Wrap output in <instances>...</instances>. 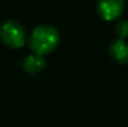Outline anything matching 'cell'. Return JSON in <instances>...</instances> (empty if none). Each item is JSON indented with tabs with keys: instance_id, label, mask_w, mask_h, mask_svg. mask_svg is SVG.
Instances as JSON below:
<instances>
[{
	"instance_id": "7a4b0ae2",
	"label": "cell",
	"mask_w": 128,
	"mask_h": 127,
	"mask_svg": "<svg viewBox=\"0 0 128 127\" xmlns=\"http://www.w3.org/2000/svg\"><path fill=\"white\" fill-rule=\"evenodd\" d=\"M0 38L9 47H21L26 40L25 26L15 19L4 20L0 25Z\"/></svg>"
},
{
	"instance_id": "6da1fadb",
	"label": "cell",
	"mask_w": 128,
	"mask_h": 127,
	"mask_svg": "<svg viewBox=\"0 0 128 127\" xmlns=\"http://www.w3.org/2000/svg\"><path fill=\"white\" fill-rule=\"evenodd\" d=\"M58 39L60 34L55 26L50 24H41L32 30L29 45L36 55L42 56L44 54H47L56 47Z\"/></svg>"
},
{
	"instance_id": "3957f363",
	"label": "cell",
	"mask_w": 128,
	"mask_h": 127,
	"mask_svg": "<svg viewBox=\"0 0 128 127\" xmlns=\"http://www.w3.org/2000/svg\"><path fill=\"white\" fill-rule=\"evenodd\" d=\"M124 8L123 0H100L97 3V9L104 20H113L121 15Z\"/></svg>"
},
{
	"instance_id": "277c9868",
	"label": "cell",
	"mask_w": 128,
	"mask_h": 127,
	"mask_svg": "<svg viewBox=\"0 0 128 127\" xmlns=\"http://www.w3.org/2000/svg\"><path fill=\"white\" fill-rule=\"evenodd\" d=\"M110 54L117 62L126 64L128 62V44L123 39L112 40L110 44Z\"/></svg>"
},
{
	"instance_id": "5b68a950",
	"label": "cell",
	"mask_w": 128,
	"mask_h": 127,
	"mask_svg": "<svg viewBox=\"0 0 128 127\" xmlns=\"http://www.w3.org/2000/svg\"><path fill=\"white\" fill-rule=\"evenodd\" d=\"M46 66V61L41 55H29L22 62V69L29 74H36Z\"/></svg>"
},
{
	"instance_id": "8992f818",
	"label": "cell",
	"mask_w": 128,
	"mask_h": 127,
	"mask_svg": "<svg viewBox=\"0 0 128 127\" xmlns=\"http://www.w3.org/2000/svg\"><path fill=\"white\" fill-rule=\"evenodd\" d=\"M116 33L118 34L120 39H123L124 36L128 35V20L127 19H122L117 23L116 25Z\"/></svg>"
}]
</instances>
